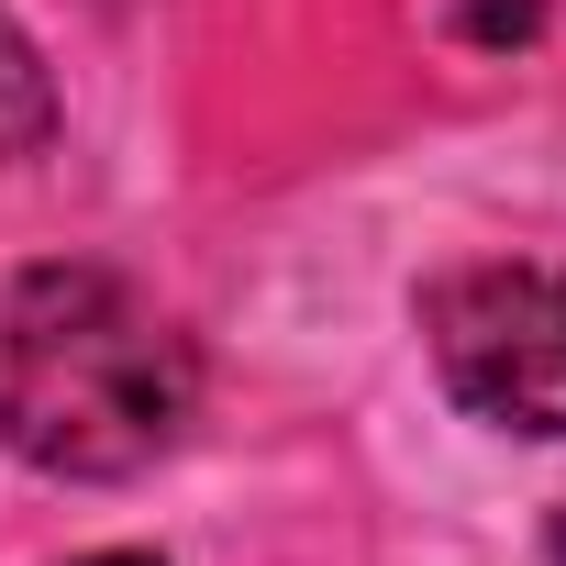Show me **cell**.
<instances>
[{"label": "cell", "instance_id": "3957f363", "mask_svg": "<svg viewBox=\"0 0 566 566\" xmlns=\"http://www.w3.org/2000/svg\"><path fill=\"white\" fill-rule=\"evenodd\" d=\"M56 134V90H45V56H34V34L0 12V156H34Z\"/></svg>", "mask_w": 566, "mask_h": 566}, {"label": "cell", "instance_id": "277c9868", "mask_svg": "<svg viewBox=\"0 0 566 566\" xmlns=\"http://www.w3.org/2000/svg\"><path fill=\"white\" fill-rule=\"evenodd\" d=\"M533 12H544V0H467V34H478V45H522Z\"/></svg>", "mask_w": 566, "mask_h": 566}, {"label": "cell", "instance_id": "5b68a950", "mask_svg": "<svg viewBox=\"0 0 566 566\" xmlns=\"http://www.w3.org/2000/svg\"><path fill=\"white\" fill-rule=\"evenodd\" d=\"M67 566H156V555H67Z\"/></svg>", "mask_w": 566, "mask_h": 566}, {"label": "cell", "instance_id": "6da1fadb", "mask_svg": "<svg viewBox=\"0 0 566 566\" xmlns=\"http://www.w3.org/2000/svg\"><path fill=\"white\" fill-rule=\"evenodd\" d=\"M189 334L112 266H23L0 301V444L45 478H145L189 422Z\"/></svg>", "mask_w": 566, "mask_h": 566}, {"label": "cell", "instance_id": "7a4b0ae2", "mask_svg": "<svg viewBox=\"0 0 566 566\" xmlns=\"http://www.w3.org/2000/svg\"><path fill=\"white\" fill-rule=\"evenodd\" d=\"M422 345L444 389L500 433H566V266L489 255L422 290Z\"/></svg>", "mask_w": 566, "mask_h": 566}]
</instances>
